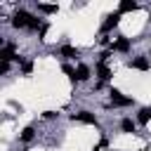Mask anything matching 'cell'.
<instances>
[{
  "label": "cell",
  "instance_id": "6da1fadb",
  "mask_svg": "<svg viewBox=\"0 0 151 151\" xmlns=\"http://www.w3.org/2000/svg\"><path fill=\"white\" fill-rule=\"evenodd\" d=\"M12 26H14V28H28V31H38V28H42L40 19L33 17V14L26 12V9H19V12L12 17Z\"/></svg>",
  "mask_w": 151,
  "mask_h": 151
},
{
  "label": "cell",
  "instance_id": "7a4b0ae2",
  "mask_svg": "<svg viewBox=\"0 0 151 151\" xmlns=\"http://www.w3.org/2000/svg\"><path fill=\"white\" fill-rule=\"evenodd\" d=\"M109 97H111V104H113V106H130V104H132V99H130V97H123V92L116 90V87L109 92Z\"/></svg>",
  "mask_w": 151,
  "mask_h": 151
},
{
  "label": "cell",
  "instance_id": "3957f363",
  "mask_svg": "<svg viewBox=\"0 0 151 151\" xmlns=\"http://www.w3.org/2000/svg\"><path fill=\"white\" fill-rule=\"evenodd\" d=\"M118 21H120V12L106 14V19H104V24H101V33H109V31H113V28L118 26Z\"/></svg>",
  "mask_w": 151,
  "mask_h": 151
},
{
  "label": "cell",
  "instance_id": "277c9868",
  "mask_svg": "<svg viewBox=\"0 0 151 151\" xmlns=\"http://www.w3.org/2000/svg\"><path fill=\"white\" fill-rule=\"evenodd\" d=\"M71 118L78 120V123H85V125H97V118H94L90 111H78V113H73Z\"/></svg>",
  "mask_w": 151,
  "mask_h": 151
},
{
  "label": "cell",
  "instance_id": "5b68a950",
  "mask_svg": "<svg viewBox=\"0 0 151 151\" xmlns=\"http://www.w3.org/2000/svg\"><path fill=\"white\" fill-rule=\"evenodd\" d=\"M130 66H132V68H137V71H149V68H151V64H149V59H146L144 54L134 57V59L130 61Z\"/></svg>",
  "mask_w": 151,
  "mask_h": 151
},
{
  "label": "cell",
  "instance_id": "8992f818",
  "mask_svg": "<svg viewBox=\"0 0 151 151\" xmlns=\"http://www.w3.org/2000/svg\"><path fill=\"white\" fill-rule=\"evenodd\" d=\"M0 57H2V61L17 59V54H14V45H12V42H5V45H2V52H0Z\"/></svg>",
  "mask_w": 151,
  "mask_h": 151
},
{
  "label": "cell",
  "instance_id": "52a82bcc",
  "mask_svg": "<svg viewBox=\"0 0 151 151\" xmlns=\"http://www.w3.org/2000/svg\"><path fill=\"white\" fill-rule=\"evenodd\" d=\"M111 50H116V52H130V40H127V38H118V40L111 45Z\"/></svg>",
  "mask_w": 151,
  "mask_h": 151
},
{
  "label": "cell",
  "instance_id": "ba28073f",
  "mask_svg": "<svg viewBox=\"0 0 151 151\" xmlns=\"http://www.w3.org/2000/svg\"><path fill=\"white\" fill-rule=\"evenodd\" d=\"M149 120H151V106L139 109V113H137V123H139V125H146Z\"/></svg>",
  "mask_w": 151,
  "mask_h": 151
},
{
  "label": "cell",
  "instance_id": "9c48e42d",
  "mask_svg": "<svg viewBox=\"0 0 151 151\" xmlns=\"http://www.w3.org/2000/svg\"><path fill=\"white\" fill-rule=\"evenodd\" d=\"M87 78H90V66L78 64L76 66V80H87Z\"/></svg>",
  "mask_w": 151,
  "mask_h": 151
},
{
  "label": "cell",
  "instance_id": "30bf717a",
  "mask_svg": "<svg viewBox=\"0 0 151 151\" xmlns=\"http://www.w3.org/2000/svg\"><path fill=\"white\" fill-rule=\"evenodd\" d=\"M59 54L66 57V59H76V57H78V50H76L73 45H64V47L59 50Z\"/></svg>",
  "mask_w": 151,
  "mask_h": 151
},
{
  "label": "cell",
  "instance_id": "8fae6325",
  "mask_svg": "<svg viewBox=\"0 0 151 151\" xmlns=\"http://www.w3.org/2000/svg\"><path fill=\"white\" fill-rule=\"evenodd\" d=\"M97 73H99V78H101V80H109V78L113 76V73H111V68H109L104 61H99V64H97Z\"/></svg>",
  "mask_w": 151,
  "mask_h": 151
},
{
  "label": "cell",
  "instance_id": "7c38bea8",
  "mask_svg": "<svg viewBox=\"0 0 151 151\" xmlns=\"http://www.w3.org/2000/svg\"><path fill=\"white\" fill-rule=\"evenodd\" d=\"M137 7H139L137 2H132V0H123V2L118 5V12H120V14H123V12H134Z\"/></svg>",
  "mask_w": 151,
  "mask_h": 151
},
{
  "label": "cell",
  "instance_id": "4fadbf2b",
  "mask_svg": "<svg viewBox=\"0 0 151 151\" xmlns=\"http://www.w3.org/2000/svg\"><path fill=\"white\" fill-rule=\"evenodd\" d=\"M120 130H123V132H134V130H137V123H134L132 118H123V120H120Z\"/></svg>",
  "mask_w": 151,
  "mask_h": 151
},
{
  "label": "cell",
  "instance_id": "5bb4252c",
  "mask_svg": "<svg viewBox=\"0 0 151 151\" xmlns=\"http://www.w3.org/2000/svg\"><path fill=\"white\" fill-rule=\"evenodd\" d=\"M33 137H35V130H33V127H31V125H28V127H24V130H21V142H31V139H33Z\"/></svg>",
  "mask_w": 151,
  "mask_h": 151
},
{
  "label": "cell",
  "instance_id": "9a60e30c",
  "mask_svg": "<svg viewBox=\"0 0 151 151\" xmlns=\"http://www.w3.org/2000/svg\"><path fill=\"white\" fill-rule=\"evenodd\" d=\"M38 9H40V12H45V14H54V12H59V7H57V5H45V2H40V5H38Z\"/></svg>",
  "mask_w": 151,
  "mask_h": 151
},
{
  "label": "cell",
  "instance_id": "2e32d148",
  "mask_svg": "<svg viewBox=\"0 0 151 151\" xmlns=\"http://www.w3.org/2000/svg\"><path fill=\"white\" fill-rule=\"evenodd\" d=\"M7 71H9V61H0V73L5 76Z\"/></svg>",
  "mask_w": 151,
  "mask_h": 151
},
{
  "label": "cell",
  "instance_id": "e0dca14e",
  "mask_svg": "<svg viewBox=\"0 0 151 151\" xmlns=\"http://www.w3.org/2000/svg\"><path fill=\"white\" fill-rule=\"evenodd\" d=\"M42 116H45V118H47V120H52V118H57V113H54V111H45V113H42Z\"/></svg>",
  "mask_w": 151,
  "mask_h": 151
}]
</instances>
